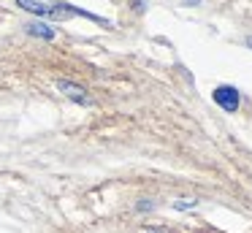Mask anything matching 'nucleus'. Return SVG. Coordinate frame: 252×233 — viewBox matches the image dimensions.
<instances>
[{"label":"nucleus","instance_id":"nucleus-1","mask_svg":"<svg viewBox=\"0 0 252 233\" xmlns=\"http://www.w3.org/2000/svg\"><path fill=\"white\" fill-rule=\"evenodd\" d=\"M19 5H22L25 11H30V14H35V16H49V19H68V16H90V19H95V22H106V19H100V16H95V14H87V11H82V8H73V5H68V3H55V0H17Z\"/></svg>","mask_w":252,"mask_h":233},{"label":"nucleus","instance_id":"nucleus-2","mask_svg":"<svg viewBox=\"0 0 252 233\" xmlns=\"http://www.w3.org/2000/svg\"><path fill=\"white\" fill-rule=\"evenodd\" d=\"M212 98H214V103H217L222 111H239V103H241V95H239V90L236 87H230V84H220L217 90L212 92Z\"/></svg>","mask_w":252,"mask_h":233},{"label":"nucleus","instance_id":"nucleus-3","mask_svg":"<svg viewBox=\"0 0 252 233\" xmlns=\"http://www.w3.org/2000/svg\"><path fill=\"white\" fill-rule=\"evenodd\" d=\"M57 90H60L65 98H71V100H76V103H90V98H87V90H84V87H79V84H73V81H65V79H60V81H57Z\"/></svg>","mask_w":252,"mask_h":233},{"label":"nucleus","instance_id":"nucleus-4","mask_svg":"<svg viewBox=\"0 0 252 233\" xmlns=\"http://www.w3.org/2000/svg\"><path fill=\"white\" fill-rule=\"evenodd\" d=\"M25 27H28V33H30V35H38V38H44V41H52V38L57 35V33H55V27L44 25V22H30V25H25Z\"/></svg>","mask_w":252,"mask_h":233},{"label":"nucleus","instance_id":"nucleus-5","mask_svg":"<svg viewBox=\"0 0 252 233\" xmlns=\"http://www.w3.org/2000/svg\"><path fill=\"white\" fill-rule=\"evenodd\" d=\"M198 200L195 198H187V200H176L174 203V209H192V206H195Z\"/></svg>","mask_w":252,"mask_h":233},{"label":"nucleus","instance_id":"nucleus-6","mask_svg":"<svg viewBox=\"0 0 252 233\" xmlns=\"http://www.w3.org/2000/svg\"><path fill=\"white\" fill-rule=\"evenodd\" d=\"M141 233H165V231H160V228H144Z\"/></svg>","mask_w":252,"mask_h":233},{"label":"nucleus","instance_id":"nucleus-7","mask_svg":"<svg viewBox=\"0 0 252 233\" xmlns=\"http://www.w3.org/2000/svg\"><path fill=\"white\" fill-rule=\"evenodd\" d=\"M247 46H250V49H252V35H247Z\"/></svg>","mask_w":252,"mask_h":233}]
</instances>
